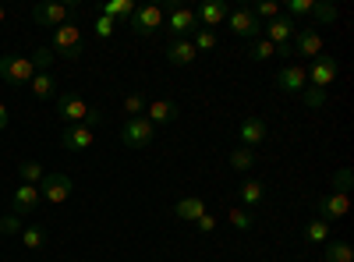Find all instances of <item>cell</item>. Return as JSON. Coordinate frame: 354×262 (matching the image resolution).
I'll list each match as a JSON object with an SVG mask.
<instances>
[{"label": "cell", "instance_id": "obj_13", "mask_svg": "<svg viewBox=\"0 0 354 262\" xmlns=\"http://www.w3.org/2000/svg\"><path fill=\"white\" fill-rule=\"evenodd\" d=\"M273 85H277L280 93H305V89H308V71H305V64H287V68H280Z\"/></svg>", "mask_w": 354, "mask_h": 262}, {"label": "cell", "instance_id": "obj_14", "mask_svg": "<svg viewBox=\"0 0 354 262\" xmlns=\"http://www.w3.org/2000/svg\"><path fill=\"white\" fill-rule=\"evenodd\" d=\"M290 53H298V57H315L322 53V36L315 32V28H305V25H298V32L290 36Z\"/></svg>", "mask_w": 354, "mask_h": 262}, {"label": "cell", "instance_id": "obj_1", "mask_svg": "<svg viewBox=\"0 0 354 262\" xmlns=\"http://www.w3.org/2000/svg\"><path fill=\"white\" fill-rule=\"evenodd\" d=\"M50 50L53 57H68V61H78L82 50H85V36H82V28L75 21L61 25V28H53V36H50Z\"/></svg>", "mask_w": 354, "mask_h": 262}, {"label": "cell", "instance_id": "obj_6", "mask_svg": "<svg viewBox=\"0 0 354 262\" xmlns=\"http://www.w3.org/2000/svg\"><path fill=\"white\" fill-rule=\"evenodd\" d=\"M227 25H230V32L234 36H241V39H262V21L252 15V8L248 4H241V8H230V15H227Z\"/></svg>", "mask_w": 354, "mask_h": 262}, {"label": "cell", "instance_id": "obj_40", "mask_svg": "<svg viewBox=\"0 0 354 262\" xmlns=\"http://www.w3.org/2000/svg\"><path fill=\"white\" fill-rule=\"evenodd\" d=\"M192 227L198 230V234H213V230H216V216H213V213H202Z\"/></svg>", "mask_w": 354, "mask_h": 262}, {"label": "cell", "instance_id": "obj_44", "mask_svg": "<svg viewBox=\"0 0 354 262\" xmlns=\"http://www.w3.org/2000/svg\"><path fill=\"white\" fill-rule=\"evenodd\" d=\"M8 121H11V113H8V103H0V131L8 128Z\"/></svg>", "mask_w": 354, "mask_h": 262}, {"label": "cell", "instance_id": "obj_26", "mask_svg": "<svg viewBox=\"0 0 354 262\" xmlns=\"http://www.w3.org/2000/svg\"><path fill=\"white\" fill-rule=\"evenodd\" d=\"M21 245L28 252H43L46 248V227H21Z\"/></svg>", "mask_w": 354, "mask_h": 262}, {"label": "cell", "instance_id": "obj_4", "mask_svg": "<svg viewBox=\"0 0 354 262\" xmlns=\"http://www.w3.org/2000/svg\"><path fill=\"white\" fill-rule=\"evenodd\" d=\"M156 142V128L145 118H128L121 124V145L124 149H145V145Z\"/></svg>", "mask_w": 354, "mask_h": 262}, {"label": "cell", "instance_id": "obj_20", "mask_svg": "<svg viewBox=\"0 0 354 262\" xmlns=\"http://www.w3.org/2000/svg\"><path fill=\"white\" fill-rule=\"evenodd\" d=\"M167 61L174 64V68H188L195 57H198V50L192 46V39H174V43H167Z\"/></svg>", "mask_w": 354, "mask_h": 262}, {"label": "cell", "instance_id": "obj_37", "mask_svg": "<svg viewBox=\"0 0 354 262\" xmlns=\"http://www.w3.org/2000/svg\"><path fill=\"white\" fill-rule=\"evenodd\" d=\"M192 46L195 50H213L216 46V32H213V28H198V32L192 36Z\"/></svg>", "mask_w": 354, "mask_h": 262}, {"label": "cell", "instance_id": "obj_23", "mask_svg": "<svg viewBox=\"0 0 354 262\" xmlns=\"http://www.w3.org/2000/svg\"><path fill=\"white\" fill-rule=\"evenodd\" d=\"M96 15H106V18H113L117 25H128L131 21V15H135V0H106V4H100L96 8Z\"/></svg>", "mask_w": 354, "mask_h": 262}, {"label": "cell", "instance_id": "obj_16", "mask_svg": "<svg viewBox=\"0 0 354 262\" xmlns=\"http://www.w3.org/2000/svg\"><path fill=\"white\" fill-rule=\"evenodd\" d=\"M177 113H181V106H177L174 100H156V103H145V121H149L153 128L160 124H174Z\"/></svg>", "mask_w": 354, "mask_h": 262}, {"label": "cell", "instance_id": "obj_18", "mask_svg": "<svg viewBox=\"0 0 354 262\" xmlns=\"http://www.w3.org/2000/svg\"><path fill=\"white\" fill-rule=\"evenodd\" d=\"M238 138H241L245 149H255V145H262L266 138H270V128H266L262 118H245V121L238 124Z\"/></svg>", "mask_w": 354, "mask_h": 262}, {"label": "cell", "instance_id": "obj_17", "mask_svg": "<svg viewBox=\"0 0 354 262\" xmlns=\"http://www.w3.org/2000/svg\"><path fill=\"white\" fill-rule=\"evenodd\" d=\"M39 188L36 185H18L15 188V195H11V213L15 216H28V213H32L36 206H39Z\"/></svg>", "mask_w": 354, "mask_h": 262}, {"label": "cell", "instance_id": "obj_31", "mask_svg": "<svg viewBox=\"0 0 354 262\" xmlns=\"http://www.w3.org/2000/svg\"><path fill=\"white\" fill-rule=\"evenodd\" d=\"M248 57H252V61H270V57H277V46L270 39H252Z\"/></svg>", "mask_w": 354, "mask_h": 262}, {"label": "cell", "instance_id": "obj_10", "mask_svg": "<svg viewBox=\"0 0 354 262\" xmlns=\"http://www.w3.org/2000/svg\"><path fill=\"white\" fill-rule=\"evenodd\" d=\"M128 25H131L135 36H153V32L163 28V8L160 4H142V8H135Z\"/></svg>", "mask_w": 354, "mask_h": 262}, {"label": "cell", "instance_id": "obj_29", "mask_svg": "<svg viewBox=\"0 0 354 262\" xmlns=\"http://www.w3.org/2000/svg\"><path fill=\"white\" fill-rule=\"evenodd\" d=\"M18 178H21V185H36V188H39V181L46 178V170H43L36 160H25V163L18 167Z\"/></svg>", "mask_w": 354, "mask_h": 262}, {"label": "cell", "instance_id": "obj_28", "mask_svg": "<svg viewBox=\"0 0 354 262\" xmlns=\"http://www.w3.org/2000/svg\"><path fill=\"white\" fill-rule=\"evenodd\" d=\"M322 262H354V248H351L347 241H330Z\"/></svg>", "mask_w": 354, "mask_h": 262}, {"label": "cell", "instance_id": "obj_38", "mask_svg": "<svg viewBox=\"0 0 354 262\" xmlns=\"http://www.w3.org/2000/svg\"><path fill=\"white\" fill-rule=\"evenodd\" d=\"M124 113H128V118H145V100L138 93L124 96Z\"/></svg>", "mask_w": 354, "mask_h": 262}, {"label": "cell", "instance_id": "obj_30", "mask_svg": "<svg viewBox=\"0 0 354 262\" xmlns=\"http://www.w3.org/2000/svg\"><path fill=\"white\" fill-rule=\"evenodd\" d=\"M227 220H230L234 230H252V227H255V216H252V209H245V206H234V209L227 213Z\"/></svg>", "mask_w": 354, "mask_h": 262}, {"label": "cell", "instance_id": "obj_22", "mask_svg": "<svg viewBox=\"0 0 354 262\" xmlns=\"http://www.w3.org/2000/svg\"><path fill=\"white\" fill-rule=\"evenodd\" d=\"M238 198H241L245 209H255V206H262V202H266V185L255 181V178H245L241 188H238Z\"/></svg>", "mask_w": 354, "mask_h": 262}, {"label": "cell", "instance_id": "obj_12", "mask_svg": "<svg viewBox=\"0 0 354 262\" xmlns=\"http://www.w3.org/2000/svg\"><path fill=\"white\" fill-rule=\"evenodd\" d=\"M294 32H298V21H294L290 15H280V18L262 25V39H270L273 46H287Z\"/></svg>", "mask_w": 354, "mask_h": 262}, {"label": "cell", "instance_id": "obj_19", "mask_svg": "<svg viewBox=\"0 0 354 262\" xmlns=\"http://www.w3.org/2000/svg\"><path fill=\"white\" fill-rule=\"evenodd\" d=\"M227 15H230V4H227V0H205V4L195 11V18H198L205 28H216L220 21H227Z\"/></svg>", "mask_w": 354, "mask_h": 262}, {"label": "cell", "instance_id": "obj_8", "mask_svg": "<svg viewBox=\"0 0 354 262\" xmlns=\"http://www.w3.org/2000/svg\"><path fill=\"white\" fill-rule=\"evenodd\" d=\"M32 75H36V68H32V61H28V57H21V53L0 57V78H4V82H11V85H28V82H32Z\"/></svg>", "mask_w": 354, "mask_h": 262}, {"label": "cell", "instance_id": "obj_39", "mask_svg": "<svg viewBox=\"0 0 354 262\" xmlns=\"http://www.w3.org/2000/svg\"><path fill=\"white\" fill-rule=\"evenodd\" d=\"M312 8H315V0H287V15H290V18L312 15Z\"/></svg>", "mask_w": 354, "mask_h": 262}, {"label": "cell", "instance_id": "obj_27", "mask_svg": "<svg viewBox=\"0 0 354 262\" xmlns=\"http://www.w3.org/2000/svg\"><path fill=\"white\" fill-rule=\"evenodd\" d=\"M230 167L238 170V174H245V178H248V170L255 167V149H245V145H238V149L230 153Z\"/></svg>", "mask_w": 354, "mask_h": 262}, {"label": "cell", "instance_id": "obj_35", "mask_svg": "<svg viewBox=\"0 0 354 262\" xmlns=\"http://www.w3.org/2000/svg\"><path fill=\"white\" fill-rule=\"evenodd\" d=\"M21 234V216L8 213V216H0V238H15Z\"/></svg>", "mask_w": 354, "mask_h": 262}, {"label": "cell", "instance_id": "obj_21", "mask_svg": "<svg viewBox=\"0 0 354 262\" xmlns=\"http://www.w3.org/2000/svg\"><path fill=\"white\" fill-rule=\"evenodd\" d=\"M202 213H209V209H205V198H198V195H192V198H177V202H174V216H177V220H185V223H195Z\"/></svg>", "mask_w": 354, "mask_h": 262}, {"label": "cell", "instance_id": "obj_11", "mask_svg": "<svg viewBox=\"0 0 354 262\" xmlns=\"http://www.w3.org/2000/svg\"><path fill=\"white\" fill-rule=\"evenodd\" d=\"M315 213H319V220H326V223L333 227V220H344V216L351 213V195H340V191L322 195V198L315 202Z\"/></svg>", "mask_w": 354, "mask_h": 262}, {"label": "cell", "instance_id": "obj_25", "mask_svg": "<svg viewBox=\"0 0 354 262\" xmlns=\"http://www.w3.org/2000/svg\"><path fill=\"white\" fill-rule=\"evenodd\" d=\"M305 241L308 245H326L330 241V223L326 220H312V223H305Z\"/></svg>", "mask_w": 354, "mask_h": 262}, {"label": "cell", "instance_id": "obj_9", "mask_svg": "<svg viewBox=\"0 0 354 262\" xmlns=\"http://www.w3.org/2000/svg\"><path fill=\"white\" fill-rule=\"evenodd\" d=\"M305 71H308V85H312V89H322V93H326L330 85H333V78H337V71H340V64H337V57L319 53Z\"/></svg>", "mask_w": 354, "mask_h": 262}, {"label": "cell", "instance_id": "obj_32", "mask_svg": "<svg viewBox=\"0 0 354 262\" xmlns=\"http://www.w3.org/2000/svg\"><path fill=\"white\" fill-rule=\"evenodd\" d=\"M28 61H32V68H36V75H39V71H50V68H53L57 57H53V50H50V46H36V53L28 57Z\"/></svg>", "mask_w": 354, "mask_h": 262}, {"label": "cell", "instance_id": "obj_33", "mask_svg": "<svg viewBox=\"0 0 354 262\" xmlns=\"http://www.w3.org/2000/svg\"><path fill=\"white\" fill-rule=\"evenodd\" d=\"M312 15H315V18H319L322 25H333L340 11H337V4H330V0H315V8H312Z\"/></svg>", "mask_w": 354, "mask_h": 262}, {"label": "cell", "instance_id": "obj_41", "mask_svg": "<svg viewBox=\"0 0 354 262\" xmlns=\"http://www.w3.org/2000/svg\"><path fill=\"white\" fill-rule=\"evenodd\" d=\"M103 121H106V113H103L100 106H88V118H85V128H88V131H96V128H100Z\"/></svg>", "mask_w": 354, "mask_h": 262}, {"label": "cell", "instance_id": "obj_34", "mask_svg": "<svg viewBox=\"0 0 354 262\" xmlns=\"http://www.w3.org/2000/svg\"><path fill=\"white\" fill-rule=\"evenodd\" d=\"M252 15H255V18H266V21H273V18H280V15H283V8L277 4V0H262V4H255V8H252Z\"/></svg>", "mask_w": 354, "mask_h": 262}, {"label": "cell", "instance_id": "obj_43", "mask_svg": "<svg viewBox=\"0 0 354 262\" xmlns=\"http://www.w3.org/2000/svg\"><path fill=\"white\" fill-rule=\"evenodd\" d=\"M337 191H340V195H347V191H351V170H347V167H344V170H337Z\"/></svg>", "mask_w": 354, "mask_h": 262}, {"label": "cell", "instance_id": "obj_5", "mask_svg": "<svg viewBox=\"0 0 354 262\" xmlns=\"http://www.w3.org/2000/svg\"><path fill=\"white\" fill-rule=\"evenodd\" d=\"M57 118L64 121V128H71V124H85V118H88V103L78 96V93H71V89H64V93H57Z\"/></svg>", "mask_w": 354, "mask_h": 262}, {"label": "cell", "instance_id": "obj_36", "mask_svg": "<svg viewBox=\"0 0 354 262\" xmlns=\"http://www.w3.org/2000/svg\"><path fill=\"white\" fill-rule=\"evenodd\" d=\"M93 32H96L100 39H110V36L117 32V21H113V18H106V15H96V21H93Z\"/></svg>", "mask_w": 354, "mask_h": 262}, {"label": "cell", "instance_id": "obj_2", "mask_svg": "<svg viewBox=\"0 0 354 262\" xmlns=\"http://www.w3.org/2000/svg\"><path fill=\"white\" fill-rule=\"evenodd\" d=\"M167 32H170V43L174 39H192L195 32H198V18H195V11L192 8H185V4H167Z\"/></svg>", "mask_w": 354, "mask_h": 262}, {"label": "cell", "instance_id": "obj_24", "mask_svg": "<svg viewBox=\"0 0 354 262\" xmlns=\"http://www.w3.org/2000/svg\"><path fill=\"white\" fill-rule=\"evenodd\" d=\"M28 89H32V96L36 100H57V78L50 75V71H39V75H32V82H28Z\"/></svg>", "mask_w": 354, "mask_h": 262}, {"label": "cell", "instance_id": "obj_45", "mask_svg": "<svg viewBox=\"0 0 354 262\" xmlns=\"http://www.w3.org/2000/svg\"><path fill=\"white\" fill-rule=\"evenodd\" d=\"M4 18H8V11H4V8H0V25H4Z\"/></svg>", "mask_w": 354, "mask_h": 262}, {"label": "cell", "instance_id": "obj_42", "mask_svg": "<svg viewBox=\"0 0 354 262\" xmlns=\"http://www.w3.org/2000/svg\"><path fill=\"white\" fill-rule=\"evenodd\" d=\"M305 103H308L312 110H319L322 103H326V93H322V89H312V85H308V89H305Z\"/></svg>", "mask_w": 354, "mask_h": 262}, {"label": "cell", "instance_id": "obj_15", "mask_svg": "<svg viewBox=\"0 0 354 262\" xmlns=\"http://www.w3.org/2000/svg\"><path fill=\"white\" fill-rule=\"evenodd\" d=\"M93 142H96V131H88L85 124H71L61 131V145L68 153H85V149H93Z\"/></svg>", "mask_w": 354, "mask_h": 262}, {"label": "cell", "instance_id": "obj_3", "mask_svg": "<svg viewBox=\"0 0 354 262\" xmlns=\"http://www.w3.org/2000/svg\"><path fill=\"white\" fill-rule=\"evenodd\" d=\"M75 191V181L68 178V174L61 170H46V178L39 181V198H46L50 206H61V202H68Z\"/></svg>", "mask_w": 354, "mask_h": 262}, {"label": "cell", "instance_id": "obj_7", "mask_svg": "<svg viewBox=\"0 0 354 262\" xmlns=\"http://www.w3.org/2000/svg\"><path fill=\"white\" fill-rule=\"evenodd\" d=\"M78 11V4H53V0H43V4L32 8V21L43 28H61L68 25V18Z\"/></svg>", "mask_w": 354, "mask_h": 262}]
</instances>
